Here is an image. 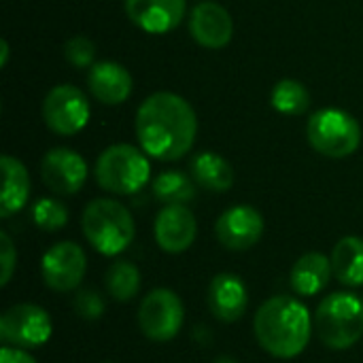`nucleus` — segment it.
<instances>
[{"label":"nucleus","mask_w":363,"mask_h":363,"mask_svg":"<svg viewBox=\"0 0 363 363\" xmlns=\"http://www.w3.org/2000/svg\"><path fill=\"white\" fill-rule=\"evenodd\" d=\"M198 132L191 104L170 91L149 96L136 113V136L147 155L160 162H177L189 153Z\"/></svg>","instance_id":"1"},{"label":"nucleus","mask_w":363,"mask_h":363,"mask_svg":"<svg viewBox=\"0 0 363 363\" xmlns=\"http://www.w3.org/2000/svg\"><path fill=\"white\" fill-rule=\"evenodd\" d=\"M313 319L304 302L289 296L266 300L253 319L259 347L277 359L298 357L313 336Z\"/></svg>","instance_id":"2"},{"label":"nucleus","mask_w":363,"mask_h":363,"mask_svg":"<svg viewBox=\"0 0 363 363\" xmlns=\"http://www.w3.org/2000/svg\"><path fill=\"white\" fill-rule=\"evenodd\" d=\"M81 230L85 240L106 257L123 253L136 234L132 213L111 198H98L85 206L81 215Z\"/></svg>","instance_id":"3"},{"label":"nucleus","mask_w":363,"mask_h":363,"mask_svg":"<svg viewBox=\"0 0 363 363\" xmlns=\"http://www.w3.org/2000/svg\"><path fill=\"white\" fill-rule=\"evenodd\" d=\"M319 340L330 351H347L363 338V300L338 291L323 298L313 319Z\"/></svg>","instance_id":"4"},{"label":"nucleus","mask_w":363,"mask_h":363,"mask_svg":"<svg viewBox=\"0 0 363 363\" xmlns=\"http://www.w3.org/2000/svg\"><path fill=\"white\" fill-rule=\"evenodd\" d=\"M149 179V160L132 145H113L104 149L96 162V181L108 194L132 196L140 191Z\"/></svg>","instance_id":"5"},{"label":"nucleus","mask_w":363,"mask_h":363,"mask_svg":"<svg viewBox=\"0 0 363 363\" xmlns=\"http://www.w3.org/2000/svg\"><path fill=\"white\" fill-rule=\"evenodd\" d=\"M306 136L315 151L332 160L349 157L362 145V128L357 119L340 108L317 111L308 119Z\"/></svg>","instance_id":"6"},{"label":"nucleus","mask_w":363,"mask_h":363,"mask_svg":"<svg viewBox=\"0 0 363 363\" xmlns=\"http://www.w3.org/2000/svg\"><path fill=\"white\" fill-rule=\"evenodd\" d=\"M185 323V308L181 298L170 289L149 291L138 306V328L145 338L153 342H168L179 336Z\"/></svg>","instance_id":"7"},{"label":"nucleus","mask_w":363,"mask_h":363,"mask_svg":"<svg viewBox=\"0 0 363 363\" xmlns=\"http://www.w3.org/2000/svg\"><path fill=\"white\" fill-rule=\"evenodd\" d=\"M51 334V317L45 308L36 304H13L0 317V338L4 345L19 349H36L47 345Z\"/></svg>","instance_id":"8"},{"label":"nucleus","mask_w":363,"mask_h":363,"mask_svg":"<svg viewBox=\"0 0 363 363\" xmlns=\"http://www.w3.org/2000/svg\"><path fill=\"white\" fill-rule=\"evenodd\" d=\"M43 119L51 132L60 136H72L87 125L89 102L79 87L57 85L45 96Z\"/></svg>","instance_id":"9"},{"label":"nucleus","mask_w":363,"mask_h":363,"mask_svg":"<svg viewBox=\"0 0 363 363\" xmlns=\"http://www.w3.org/2000/svg\"><path fill=\"white\" fill-rule=\"evenodd\" d=\"M87 272L85 251L70 240H62L45 251L40 259V274L49 289L57 294H68L77 289Z\"/></svg>","instance_id":"10"},{"label":"nucleus","mask_w":363,"mask_h":363,"mask_svg":"<svg viewBox=\"0 0 363 363\" xmlns=\"http://www.w3.org/2000/svg\"><path fill=\"white\" fill-rule=\"evenodd\" d=\"M262 234L264 217L247 204L228 208L215 223V236L228 251H247L259 242Z\"/></svg>","instance_id":"11"},{"label":"nucleus","mask_w":363,"mask_h":363,"mask_svg":"<svg viewBox=\"0 0 363 363\" xmlns=\"http://www.w3.org/2000/svg\"><path fill=\"white\" fill-rule=\"evenodd\" d=\"M40 177L53 194L72 196L87 179V164L70 149H51L40 162Z\"/></svg>","instance_id":"12"},{"label":"nucleus","mask_w":363,"mask_h":363,"mask_svg":"<svg viewBox=\"0 0 363 363\" xmlns=\"http://www.w3.org/2000/svg\"><path fill=\"white\" fill-rule=\"evenodd\" d=\"M155 242L164 253L177 255L187 251L198 234L194 213L185 204H168L155 217Z\"/></svg>","instance_id":"13"},{"label":"nucleus","mask_w":363,"mask_h":363,"mask_svg":"<svg viewBox=\"0 0 363 363\" xmlns=\"http://www.w3.org/2000/svg\"><path fill=\"white\" fill-rule=\"evenodd\" d=\"M189 32L198 45L206 49H221L232 40L234 21L228 9H223L217 2L204 0L196 4L189 15Z\"/></svg>","instance_id":"14"},{"label":"nucleus","mask_w":363,"mask_h":363,"mask_svg":"<svg viewBox=\"0 0 363 363\" xmlns=\"http://www.w3.org/2000/svg\"><path fill=\"white\" fill-rule=\"evenodd\" d=\"M125 13L140 30L166 34L185 19V0H125Z\"/></svg>","instance_id":"15"},{"label":"nucleus","mask_w":363,"mask_h":363,"mask_svg":"<svg viewBox=\"0 0 363 363\" xmlns=\"http://www.w3.org/2000/svg\"><path fill=\"white\" fill-rule=\"evenodd\" d=\"M206 302L215 319L221 323H236L247 313L249 291L240 277L221 272L211 281Z\"/></svg>","instance_id":"16"},{"label":"nucleus","mask_w":363,"mask_h":363,"mask_svg":"<svg viewBox=\"0 0 363 363\" xmlns=\"http://www.w3.org/2000/svg\"><path fill=\"white\" fill-rule=\"evenodd\" d=\"M87 85L94 98L108 106L125 102L132 94V77L117 62H96L87 72Z\"/></svg>","instance_id":"17"},{"label":"nucleus","mask_w":363,"mask_h":363,"mask_svg":"<svg viewBox=\"0 0 363 363\" xmlns=\"http://www.w3.org/2000/svg\"><path fill=\"white\" fill-rule=\"evenodd\" d=\"M332 277H334L332 259L323 253L311 251V253H304L294 264L289 281H291V289L298 296L313 298V296H319L330 285Z\"/></svg>","instance_id":"18"},{"label":"nucleus","mask_w":363,"mask_h":363,"mask_svg":"<svg viewBox=\"0 0 363 363\" xmlns=\"http://www.w3.org/2000/svg\"><path fill=\"white\" fill-rule=\"evenodd\" d=\"M0 168H2L0 217L9 219L11 215L19 213L26 206L30 198V177H28L26 166L13 155H2Z\"/></svg>","instance_id":"19"},{"label":"nucleus","mask_w":363,"mask_h":363,"mask_svg":"<svg viewBox=\"0 0 363 363\" xmlns=\"http://www.w3.org/2000/svg\"><path fill=\"white\" fill-rule=\"evenodd\" d=\"M189 172L196 185L208 189V191H228L234 185V170L228 160L213 151H202L191 157Z\"/></svg>","instance_id":"20"},{"label":"nucleus","mask_w":363,"mask_h":363,"mask_svg":"<svg viewBox=\"0 0 363 363\" xmlns=\"http://www.w3.org/2000/svg\"><path fill=\"white\" fill-rule=\"evenodd\" d=\"M332 270L345 287L363 285V238L345 236L332 251Z\"/></svg>","instance_id":"21"},{"label":"nucleus","mask_w":363,"mask_h":363,"mask_svg":"<svg viewBox=\"0 0 363 363\" xmlns=\"http://www.w3.org/2000/svg\"><path fill=\"white\" fill-rule=\"evenodd\" d=\"M104 285L115 302H132L140 291V270L125 259L113 262L104 274Z\"/></svg>","instance_id":"22"},{"label":"nucleus","mask_w":363,"mask_h":363,"mask_svg":"<svg viewBox=\"0 0 363 363\" xmlns=\"http://www.w3.org/2000/svg\"><path fill=\"white\" fill-rule=\"evenodd\" d=\"M153 196L162 204H187L196 198V181L179 170H166L153 181Z\"/></svg>","instance_id":"23"},{"label":"nucleus","mask_w":363,"mask_h":363,"mask_svg":"<svg viewBox=\"0 0 363 363\" xmlns=\"http://www.w3.org/2000/svg\"><path fill=\"white\" fill-rule=\"evenodd\" d=\"M270 102L283 115H302L311 106V94L300 81L283 79L274 85Z\"/></svg>","instance_id":"24"},{"label":"nucleus","mask_w":363,"mask_h":363,"mask_svg":"<svg viewBox=\"0 0 363 363\" xmlns=\"http://www.w3.org/2000/svg\"><path fill=\"white\" fill-rule=\"evenodd\" d=\"M32 219L43 232H57L68 223V208L55 198H40L32 206Z\"/></svg>","instance_id":"25"},{"label":"nucleus","mask_w":363,"mask_h":363,"mask_svg":"<svg viewBox=\"0 0 363 363\" xmlns=\"http://www.w3.org/2000/svg\"><path fill=\"white\" fill-rule=\"evenodd\" d=\"M72 308L77 313L79 319H85V321H98L102 315H104V300L102 296L91 289V287H85V289H79L74 300H72Z\"/></svg>","instance_id":"26"},{"label":"nucleus","mask_w":363,"mask_h":363,"mask_svg":"<svg viewBox=\"0 0 363 363\" xmlns=\"http://www.w3.org/2000/svg\"><path fill=\"white\" fill-rule=\"evenodd\" d=\"M66 60L77 66V68H87L94 66V55H96V47L87 36H72L66 47H64Z\"/></svg>","instance_id":"27"},{"label":"nucleus","mask_w":363,"mask_h":363,"mask_svg":"<svg viewBox=\"0 0 363 363\" xmlns=\"http://www.w3.org/2000/svg\"><path fill=\"white\" fill-rule=\"evenodd\" d=\"M0 266H2L0 285L6 287L11 283L15 266H17V251H15V245L6 232H0Z\"/></svg>","instance_id":"28"},{"label":"nucleus","mask_w":363,"mask_h":363,"mask_svg":"<svg viewBox=\"0 0 363 363\" xmlns=\"http://www.w3.org/2000/svg\"><path fill=\"white\" fill-rule=\"evenodd\" d=\"M0 363H36V359L26 349L4 345L0 349Z\"/></svg>","instance_id":"29"},{"label":"nucleus","mask_w":363,"mask_h":363,"mask_svg":"<svg viewBox=\"0 0 363 363\" xmlns=\"http://www.w3.org/2000/svg\"><path fill=\"white\" fill-rule=\"evenodd\" d=\"M6 62H9V43L2 40V43H0V66L4 68Z\"/></svg>","instance_id":"30"},{"label":"nucleus","mask_w":363,"mask_h":363,"mask_svg":"<svg viewBox=\"0 0 363 363\" xmlns=\"http://www.w3.org/2000/svg\"><path fill=\"white\" fill-rule=\"evenodd\" d=\"M215 363H238L234 357H230V355H221V357H217Z\"/></svg>","instance_id":"31"},{"label":"nucleus","mask_w":363,"mask_h":363,"mask_svg":"<svg viewBox=\"0 0 363 363\" xmlns=\"http://www.w3.org/2000/svg\"><path fill=\"white\" fill-rule=\"evenodd\" d=\"M104 363H115V362H104Z\"/></svg>","instance_id":"32"}]
</instances>
